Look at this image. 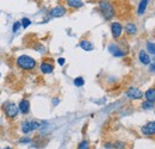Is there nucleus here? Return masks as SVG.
Instances as JSON below:
<instances>
[{"label": "nucleus", "instance_id": "9b49d317", "mask_svg": "<svg viewBox=\"0 0 155 149\" xmlns=\"http://www.w3.org/2000/svg\"><path fill=\"white\" fill-rule=\"evenodd\" d=\"M143 98H146V100H148V101L155 103V88L154 87L148 88V90L143 93Z\"/></svg>", "mask_w": 155, "mask_h": 149}, {"label": "nucleus", "instance_id": "7c9ffc66", "mask_svg": "<svg viewBox=\"0 0 155 149\" xmlns=\"http://www.w3.org/2000/svg\"><path fill=\"white\" fill-rule=\"evenodd\" d=\"M4 149H12V148H11V147H5Z\"/></svg>", "mask_w": 155, "mask_h": 149}, {"label": "nucleus", "instance_id": "cd10ccee", "mask_svg": "<svg viewBox=\"0 0 155 149\" xmlns=\"http://www.w3.org/2000/svg\"><path fill=\"white\" fill-rule=\"evenodd\" d=\"M149 69H150L152 72H155V62H154V63H152V65H150V68H149Z\"/></svg>", "mask_w": 155, "mask_h": 149}, {"label": "nucleus", "instance_id": "a878e982", "mask_svg": "<svg viewBox=\"0 0 155 149\" xmlns=\"http://www.w3.org/2000/svg\"><path fill=\"white\" fill-rule=\"evenodd\" d=\"M30 142H31V140L28 138V137H23L19 140V143H30Z\"/></svg>", "mask_w": 155, "mask_h": 149}, {"label": "nucleus", "instance_id": "5701e85b", "mask_svg": "<svg viewBox=\"0 0 155 149\" xmlns=\"http://www.w3.org/2000/svg\"><path fill=\"white\" fill-rule=\"evenodd\" d=\"M20 24H21V26H23L24 29H26V28H29V26L31 25V20H30L29 18H23Z\"/></svg>", "mask_w": 155, "mask_h": 149}, {"label": "nucleus", "instance_id": "f257e3e1", "mask_svg": "<svg viewBox=\"0 0 155 149\" xmlns=\"http://www.w3.org/2000/svg\"><path fill=\"white\" fill-rule=\"evenodd\" d=\"M17 66L23 71H34L37 66V62L35 58L29 55H20L17 58Z\"/></svg>", "mask_w": 155, "mask_h": 149}, {"label": "nucleus", "instance_id": "393cba45", "mask_svg": "<svg viewBox=\"0 0 155 149\" xmlns=\"http://www.w3.org/2000/svg\"><path fill=\"white\" fill-rule=\"evenodd\" d=\"M20 25H21V24H20L19 22H16V23L13 24V26H12V30H13V32H17V31L19 30Z\"/></svg>", "mask_w": 155, "mask_h": 149}, {"label": "nucleus", "instance_id": "2eb2a0df", "mask_svg": "<svg viewBox=\"0 0 155 149\" xmlns=\"http://www.w3.org/2000/svg\"><path fill=\"white\" fill-rule=\"evenodd\" d=\"M80 47H81V49H84L85 51H92V50H93V44H92L90 41H87V39H82V41L80 42Z\"/></svg>", "mask_w": 155, "mask_h": 149}, {"label": "nucleus", "instance_id": "1a4fd4ad", "mask_svg": "<svg viewBox=\"0 0 155 149\" xmlns=\"http://www.w3.org/2000/svg\"><path fill=\"white\" fill-rule=\"evenodd\" d=\"M39 68H41V72L43 74H50L54 71V66L51 63H49V62H42Z\"/></svg>", "mask_w": 155, "mask_h": 149}, {"label": "nucleus", "instance_id": "0eeeda50", "mask_svg": "<svg viewBox=\"0 0 155 149\" xmlns=\"http://www.w3.org/2000/svg\"><path fill=\"white\" fill-rule=\"evenodd\" d=\"M64 15H66V8H64L63 6H61V5L55 6V7L50 11V16L54 17V18H60V17H62V16H64Z\"/></svg>", "mask_w": 155, "mask_h": 149}, {"label": "nucleus", "instance_id": "bb28decb", "mask_svg": "<svg viewBox=\"0 0 155 149\" xmlns=\"http://www.w3.org/2000/svg\"><path fill=\"white\" fill-rule=\"evenodd\" d=\"M58 65H60V66H63V65H64V62H66V60H64L63 57H60V58L58 60Z\"/></svg>", "mask_w": 155, "mask_h": 149}, {"label": "nucleus", "instance_id": "423d86ee", "mask_svg": "<svg viewBox=\"0 0 155 149\" xmlns=\"http://www.w3.org/2000/svg\"><path fill=\"white\" fill-rule=\"evenodd\" d=\"M123 30H124V28L122 26V24H120V23H118V22H114V23L111 24V34H112V36H114L115 39L120 37V35H122Z\"/></svg>", "mask_w": 155, "mask_h": 149}, {"label": "nucleus", "instance_id": "b1692460", "mask_svg": "<svg viewBox=\"0 0 155 149\" xmlns=\"http://www.w3.org/2000/svg\"><path fill=\"white\" fill-rule=\"evenodd\" d=\"M114 148H116V149H124V148H125V143H124V142H120V141H117L116 143L114 144Z\"/></svg>", "mask_w": 155, "mask_h": 149}, {"label": "nucleus", "instance_id": "c756f323", "mask_svg": "<svg viewBox=\"0 0 155 149\" xmlns=\"http://www.w3.org/2000/svg\"><path fill=\"white\" fill-rule=\"evenodd\" d=\"M58 103H60V100H58V99H54V100H53V104H54V105H58Z\"/></svg>", "mask_w": 155, "mask_h": 149}, {"label": "nucleus", "instance_id": "f8f14e48", "mask_svg": "<svg viewBox=\"0 0 155 149\" xmlns=\"http://www.w3.org/2000/svg\"><path fill=\"white\" fill-rule=\"evenodd\" d=\"M138 60H140L143 65H149V63H150V61H152L150 56L148 55L144 50H141V51L138 53Z\"/></svg>", "mask_w": 155, "mask_h": 149}, {"label": "nucleus", "instance_id": "20e7f679", "mask_svg": "<svg viewBox=\"0 0 155 149\" xmlns=\"http://www.w3.org/2000/svg\"><path fill=\"white\" fill-rule=\"evenodd\" d=\"M125 94L129 99H133V100H138L143 98V92L137 87H129Z\"/></svg>", "mask_w": 155, "mask_h": 149}, {"label": "nucleus", "instance_id": "39448f33", "mask_svg": "<svg viewBox=\"0 0 155 149\" xmlns=\"http://www.w3.org/2000/svg\"><path fill=\"white\" fill-rule=\"evenodd\" d=\"M142 134L144 136H155V121H152L149 123H147L146 125L142 127Z\"/></svg>", "mask_w": 155, "mask_h": 149}, {"label": "nucleus", "instance_id": "dca6fc26", "mask_svg": "<svg viewBox=\"0 0 155 149\" xmlns=\"http://www.w3.org/2000/svg\"><path fill=\"white\" fill-rule=\"evenodd\" d=\"M148 6V0H141L138 4V8H137V13L138 15H143L146 12V8Z\"/></svg>", "mask_w": 155, "mask_h": 149}, {"label": "nucleus", "instance_id": "f03ea898", "mask_svg": "<svg viewBox=\"0 0 155 149\" xmlns=\"http://www.w3.org/2000/svg\"><path fill=\"white\" fill-rule=\"evenodd\" d=\"M99 10H100L103 17L106 20H110L115 16V8L109 0H100L99 1Z\"/></svg>", "mask_w": 155, "mask_h": 149}, {"label": "nucleus", "instance_id": "9d476101", "mask_svg": "<svg viewBox=\"0 0 155 149\" xmlns=\"http://www.w3.org/2000/svg\"><path fill=\"white\" fill-rule=\"evenodd\" d=\"M109 50H110V53L112 54L114 56H116V57H122V56H124L127 53L125 51H123L122 49H119L117 45L115 44H111V45H109Z\"/></svg>", "mask_w": 155, "mask_h": 149}, {"label": "nucleus", "instance_id": "ddd939ff", "mask_svg": "<svg viewBox=\"0 0 155 149\" xmlns=\"http://www.w3.org/2000/svg\"><path fill=\"white\" fill-rule=\"evenodd\" d=\"M124 30H125V32L128 34V35H135L136 32H137V26H136L135 23H128L127 25H125V28H124Z\"/></svg>", "mask_w": 155, "mask_h": 149}, {"label": "nucleus", "instance_id": "7ed1b4c3", "mask_svg": "<svg viewBox=\"0 0 155 149\" xmlns=\"http://www.w3.org/2000/svg\"><path fill=\"white\" fill-rule=\"evenodd\" d=\"M4 111L8 118H16L19 112V108L15 103H6L4 105Z\"/></svg>", "mask_w": 155, "mask_h": 149}, {"label": "nucleus", "instance_id": "a211bd4d", "mask_svg": "<svg viewBox=\"0 0 155 149\" xmlns=\"http://www.w3.org/2000/svg\"><path fill=\"white\" fill-rule=\"evenodd\" d=\"M30 125H31V130H37V129H39L41 127H42V123L39 122V121H30Z\"/></svg>", "mask_w": 155, "mask_h": 149}, {"label": "nucleus", "instance_id": "4be33fe9", "mask_svg": "<svg viewBox=\"0 0 155 149\" xmlns=\"http://www.w3.org/2000/svg\"><path fill=\"white\" fill-rule=\"evenodd\" d=\"M147 49H148V51H149L152 55H155V43L148 42V43H147Z\"/></svg>", "mask_w": 155, "mask_h": 149}, {"label": "nucleus", "instance_id": "412c9836", "mask_svg": "<svg viewBox=\"0 0 155 149\" xmlns=\"http://www.w3.org/2000/svg\"><path fill=\"white\" fill-rule=\"evenodd\" d=\"M78 149H90V143H88V141H86V140L81 141V142L79 143V146H78Z\"/></svg>", "mask_w": 155, "mask_h": 149}, {"label": "nucleus", "instance_id": "4468645a", "mask_svg": "<svg viewBox=\"0 0 155 149\" xmlns=\"http://www.w3.org/2000/svg\"><path fill=\"white\" fill-rule=\"evenodd\" d=\"M66 2L71 8H80L84 6L82 0H66Z\"/></svg>", "mask_w": 155, "mask_h": 149}, {"label": "nucleus", "instance_id": "6ab92c4d", "mask_svg": "<svg viewBox=\"0 0 155 149\" xmlns=\"http://www.w3.org/2000/svg\"><path fill=\"white\" fill-rule=\"evenodd\" d=\"M153 106H154V103H152V101L146 100L142 103V109H144V110H150V109H153Z\"/></svg>", "mask_w": 155, "mask_h": 149}, {"label": "nucleus", "instance_id": "6e6552de", "mask_svg": "<svg viewBox=\"0 0 155 149\" xmlns=\"http://www.w3.org/2000/svg\"><path fill=\"white\" fill-rule=\"evenodd\" d=\"M19 111L23 113V114H28L29 111H30V101L28 99H23L20 100L19 103Z\"/></svg>", "mask_w": 155, "mask_h": 149}, {"label": "nucleus", "instance_id": "aec40b11", "mask_svg": "<svg viewBox=\"0 0 155 149\" xmlns=\"http://www.w3.org/2000/svg\"><path fill=\"white\" fill-rule=\"evenodd\" d=\"M74 85H75L77 87H81V86H84V85H85V80H84V78H81V76L75 78V79H74Z\"/></svg>", "mask_w": 155, "mask_h": 149}, {"label": "nucleus", "instance_id": "f3484780", "mask_svg": "<svg viewBox=\"0 0 155 149\" xmlns=\"http://www.w3.org/2000/svg\"><path fill=\"white\" fill-rule=\"evenodd\" d=\"M21 131H23L24 134H29L30 131H32L31 130V125H30V122H29V121L21 123Z\"/></svg>", "mask_w": 155, "mask_h": 149}, {"label": "nucleus", "instance_id": "c85d7f7f", "mask_svg": "<svg viewBox=\"0 0 155 149\" xmlns=\"http://www.w3.org/2000/svg\"><path fill=\"white\" fill-rule=\"evenodd\" d=\"M114 146L111 143H105V148H112Z\"/></svg>", "mask_w": 155, "mask_h": 149}]
</instances>
